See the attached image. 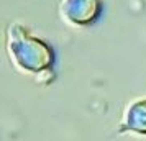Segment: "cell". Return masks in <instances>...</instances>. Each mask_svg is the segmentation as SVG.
<instances>
[{
	"label": "cell",
	"instance_id": "cell-1",
	"mask_svg": "<svg viewBox=\"0 0 146 141\" xmlns=\"http://www.w3.org/2000/svg\"><path fill=\"white\" fill-rule=\"evenodd\" d=\"M7 53L12 64L25 74L38 75L53 69V48L20 23H10L7 28Z\"/></svg>",
	"mask_w": 146,
	"mask_h": 141
},
{
	"label": "cell",
	"instance_id": "cell-2",
	"mask_svg": "<svg viewBox=\"0 0 146 141\" xmlns=\"http://www.w3.org/2000/svg\"><path fill=\"white\" fill-rule=\"evenodd\" d=\"M104 10L102 0H61L59 17L72 28H86L100 18Z\"/></svg>",
	"mask_w": 146,
	"mask_h": 141
},
{
	"label": "cell",
	"instance_id": "cell-3",
	"mask_svg": "<svg viewBox=\"0 0 146 141\" xmlns=\"http://www.w3.org/2000/svg\"><path fill=\"white\" fill-rule=\"evenodd\" d=\"M118 130L146 134V99H139L126 107L123 113V121Z\"/></svg>",
	"mask_w": 146,
	"mask_h": 141
}]
</instances>
